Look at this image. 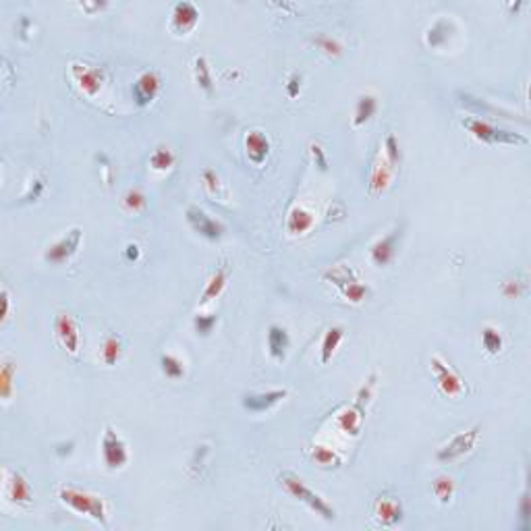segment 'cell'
Returning <instances> with one entry per match:
<instances>
[{
	"mask_svg": "<svg viewBox=\"0 0 531 531\" xmlns=\"http://www.w3.org/2000/svg\"><path fill=\"white\" fill-rule=\"evenodd\" d=\"M58 500L77 515H85L102 527H109V506H106V500L102 496L91 494L73 484H63L58 488Z\"/></svg>",
	"mask_w": 531,
	"mask_h": 531,
	"instance_id": "obj_1",
	"label": "cell"
},
{
	"mask_svg": "<svg viewBox=\"0 0 531 531\" xmlns=\"http://www.w3.org/2000/svg\"><path fill=\"white\" fill-rule=\"evenodd\" d=\"M278 482H280V486L284 488V492H286L291 498H295L297 502L305 504V506H307L311 512H315L317 517H322L324 521H335V519H337L335 506H332L322 494H317L315 490H311L297 473H293V471H282V473L278 475Z\"/></svg>",
	"mask_w": 531,
	"mask_h": 531,
	"instance_id": "obj_2",
	"label": "cell"
},
{
	"mask_svg": "<svg viewBox=\"0 0 531 531\" xmlns=\"http://www.w3.org/2000/svg\"><path fill=\"white\" fill-rule=\"evenodd\" d=\"M461 125L482 144L488 146H527L529 139L521 133H515L510 129H504L500 125L488 123L479 117H465Z\"/></svg>",
	"mask_w": 531,
	"mask_h": 531,
	"instance_id": "obj_3",
	"label": "cell"
},
{
	"mask_svg": "<svg viewBox=\"0 0 531 531\" xmlns=\"http://www.w3.org/2000/svg\"><path fill=\"white\" fill-rule=\"evenodd\" d=\"M100 451H102L104 465L111 471H119L129 463V447L113 426H104Z\"/></svg>",
	"mask_w": 531,
	"mask_h": 531,
	"instance_id": "obj_4",
	"label": "cell"
},
{
	"mask_svg": "<svg viewBox=\"0 0 531 531\" xmlns=\"http://www.w3.org/2000/svg\"><path fill=\"white\" fill-rule=\"evenodd\" d=\"M185 221L187 225L193 229V233H197L199 237L207 239V241H221L225 235V225L216 218H212L203 207H199L197 203L187 205L185 210Z\"/></svg>",
	"mask_w": 531,
	"mask_h": 531,
	"instance_id": "obj_5",
	"label": "cell"
},
{
	"mask_svg": "<svg viewBox=\"0 0 531 531\" xmlns=\"http://www.w3.org/2000/svg\"><path fill=\"white\" fill-rule=\"evenodd\" d=\"M479 432L482 428L479 426H473L471 430H465V432H459L455 434L449 442H444L438 451H436V459L440 463H453L461 457H465L467 453H471L479 440Z\"/></svg>",
	"mask_w": 531,
	"mask_h": 531,
	"instance_id": "obj_6",
	"label": "cell"
},
{
	"mask_svg": "<svg viewBox=\"0 0 531 531\" xmlns=\"http://www.w3.org/2000/svg\"><path fill=\"white\" fill-rule=\"evenodd\" d=\"M81 239H83V231L79 227L69 229L63 237H58L52 245H48V249L44 251V260L48 264H54V266H60V264L69 262L77 253V249L81 245Z\"/></svg>",
	"mask_w": 531,
	"mask_h": 531,
	"instance_id": "obj_7",
	"label": "cell"
},
{
	"mask_svg": "<svg viewBox=\"0 0 531 531\" xmlns=\"http://www.w3.org/2000/svg\"><path fill=\"white\" fill-rule=\"evenodd\" d=\"M430 365H432V372L436 376V382H438V388H440L442 394H447V396H461L467 390L465 380L451 365H447V361L440 355H434L430 359Z\"/></svg>",
	"mask_w": 531,
	"mask_h": 531,
	"instance_id": "obj_8",
	"label": "cell"
},
{
	"mask_svg": "<svg viewBox=\"0 0 531 531\" xmlns=\"http://www.w3.org/2000/svg\"><path fill=\"white\" fill-rule=\"evenodd\" d=\"M199 23V9L191 0H179L170 13V32L177 36H187Z\"/></svg>",
	"mask_w": 531,
	"mask_h": 531,
	"instance_id": "obj_9",
	"label": "cell"
},
{
	"mask_svg": "<svg viewBox=\"0 0 531 531\" xmlns=\"http://www.w3.org/2000/svg\"><path fill=\"white\" fill-rule=\"evenodd\" d=\"M71 77L75 79V83L79 85V89L83 93H87L89 98H95L106 81L104 69L100 67H87V65H79L73 63L71 65Z\"/></svg>",
	"mask_w": 531,
	"mask_h": 531,
	"instance_id": "obj_10",
	"label": "cell"
},
{
	"mask_svg": "<svg viewBox=\"0 0 531 531\" xmlns=\"http://www.w3.org/2000/svg\"><path fill=\"white\" fill-rule=\"evenodd\" d=\"M400 237H403V225L396 227V229H392L388 235L380 237V239L370 247V258H372V262H374L378 268L388 266V264L396 258Z\"/></svg>",
	"mask_w": 531,
	"mask_h": 531,
	"instance_id": "obj_11",
	"label": "cell"
},
{
	"mask_svg": "<svg viewBox=\"0 0 531 531\" xmlns=\"http://www.w3.org/2000/svg\"><path fill=\"white\" fill-rule=\"evenodd\" d=\"M5 492L7 498L17 506H30L34 500V492L27 477L17 469H5Z\"/></svg>",
	"mask_w": 531,
	"mask_h": 531,
	"instance_id": "obj_12",
	"label": "cell"
},
{
	"mask_svg": "<svg viewBox=\"0 0 531 531\" xmlns=\"http://www.w3.org/2000/svg\"><path fill=\"white\" fill-rule=\"evenodd\" d=\"M54 335H56L58 343H60L71 355H77L81 337H79V326H77L75 317H73L71 313L60 311V313L56 315V320H54Z\"/></svg>",
	"mask_w": 531,
	"mask_h": 531,
	"instance_id": "obj_13",
	"label": "cell"
},
{
	"mask_svg": "<svg viewBox=\"0 0 531 531\" xmlns=\"http://www.w3.org/2000/svg\"><path fill=\"white\" fill-rule=\"evenodd\" d=\"M160 87H162L160 73L144 71L135 79V83H133V100H135V104L139 106V109H146V106H150L156 100V95L160 93Z\"/></svg>",
	"mask_w": 531,
	"mask_h": 531,
	"instance_id": "obj_14",
	"label": "cell"
},
{
	"mask_svg": "<svg viewBox=\"0 0 531 531\" xmlns=\"http://www.w3.org/2000/svg\"><path fill=\"white\" fill-rule=\"evenodd\" d=\"M286 396H289L286 388H272V390H266V392H247V394H243L241 405H243L245 411L266 413L272 407H276L280 400H284Z\"/></svg>",
	"mask_w": 531,
	"mask_h": 531,
	"instance_id": "obj_15",
	"label": "cell"
},
{
	"mask_svg": "<svg viewBox=\"0 0 531 531\" xmlns=\"http://www.w3.org/2000/svg\"><path fill=\"white\" fill-rule=\"evenodd\" d=\"M229 272H231L229 262L223 260L216 266V270L210 274V278L205 282V289H203V293L199 297V305H207L210 301H214V299H218L223 295V291H225V286L229 282Z\"/></svg>",
	"mask_w": 531,
	"mask_h": 531,
	"instance_id": "obj_16",
	"label": "cell"
},
{
	"mask_svg": "<svg viewBox=\"0 0 531 531\" xmlns=\"http://www.w3.org/2000/svg\"><path fill=\"white\" fill-rule=\"evenodd\" d=\"M289 349H291V337H289L286 328L280 326V324H272L268 328V353H270V357L276 359V361H284Z\"/></svg>",
	"mask_w": 531,
	"mask_h": 531,
	"instance_id": "obj_17",
	"label": "cell"
},
{
	"mask_svg": "<svg viewBox=\"0 0 531 531\" xmlns=\"http://www.w3.org/2000/svg\"><path fill=\"white\" fill-rule=\"evenodd\" d=\"M457 98H459V102L465 106V109H469V111H473V113H477V115H482V117H498V115H502L504 119H515L510 113L498 109V106H492V104H488L486 100L475 98V95H471V93H467V91H459Z\"/></svg>",
	"mask_w": 531,
	"mask_h": 531,
	"instance_id": "obj_18",
	"label": "cell"
},
{
	"mask_svg": "<svg viewBox=\"0 0 531 531\" xmlns=\"http://www.w3.org/2000/svg\"><path fill=\"white\" fill-rule=\"evenodd\" d=\"M245 150H247L249 160L260 166V164H264V160L270 154V139L262 131L253 129L245 135Z\"/></svg>",
	"mask_w": 531,
	"mask_h": 531,
	"instance_id": "obj_19",
	"label": "cell"
},
{
	"mask_svg": "<svg viewBox=\"0 0 531 531\" xmlns=\"http://www.w3.org/2000/svg\"><path fill=\"white\" fill-rule=\"evenodd\" d=\"M313 223H315V218H313V214L309 210H305L301 205H295L286 216V231H289V235H295V237L305 235L313 227Z\"/></svg>",
	"mask_w": 531,
	"mask_h": 531,
	"instance_id": "obj_20",
	"label": "cell"
},
{
	"mask_svg": "<svg viewBox=\"0 0 531 531\" xmlns=\"http://www.w3.org/2000/svg\"><path fill=\"white\" fill-rule=\"evenodd\" d=\"M376 113H378V98L374 93H361L355 102L353 127H361V125L370 123Z\"/></svg>",
	"mask_w": 531,
	"mask_h": 531,
	"instance_id": "obj_21",
	"label": "cell"
},
{
	"mask_svg": "<svg viewBox=\"0 0 531 531\" xmlns=\"http://www.w3.org/2000/svg\"><path fill=\"white\" fill-rule=\"evenodd\" d=\"M453 34V21L447 17H438L426 32V44L430 48H444Z\"/></svg>",
	"mask_w": 531,
	"mask_h": 531,
	"instance_id": "obj_22",
	"label": "cell"
},
{
	"mask_svg": "<svg viewBox=\"0 0 531 531\" xmlns=\"http://www.w3.org/2000/svg\"><path fill=\"white\" fill-rule=\"evenodd\" d=\"M376 517L384 527H392L403 521V506L394 498H380L376 502Z\"/></svg>",
	"mask_w": 531,
	"mask_h": 531,
	"instance_id": "obj_23",
	"label": "cell"
},
{
	"mask_svg": "<svg viewBox=\"0 0 531 531\" xmlns=\"http://www.w3.org/2000/svg\"><path fill=\"white\" fill-rule=\"evenodd\" d=\"M343 339H345V326L337 324V326H330L326 330V335L322 339V345H320V359H322V363H328L335 357V353L341 347Z\"/></svg>",
	"mask_w": 531,
	"mask_h": 531,
	"instance_id": "obj_24",
	"label": "cell"
},
{
	"mask_svg": "<svg viewBox=\"0 0 531 531\" xmlns=\"http://www.w3.org/2000/svg\"><path fill=\"white\" fill-rule=\"evenodd\" d=\"M193 77L195 83L199 85L201 91H205L207 95L214 91V77H212V69L205 56H195L193 60Z\"/></svg>",
	"mask_w": 531,
	"mask_h": 531,
	"instance_id": "obj_25",
	"label": "cell"
},
{
	"mask_svg": "<svg viewBox=\"0 0 531 531\" xmlns=\"http://www.w3.org/2000/svg\"><path fill=\"white\" fill-rule=\"evenodd\" d=\"M392 179V166L386 162V158L382 156V160H378L374 164V170H372V179H370V191L372 193H382L386 191L388 183Z\"/></svg>",
	"mask_w": 531,
	"mask_h": 531,
	"instance_id": "obj_26",
	"label": "cell"
},
{
	"mask_svg": "<svg viewBox=\"0 0 531 531\" xmlns=\"http://www.w3.org/2000/svg\"><path fill=\"white\" fill-rule=\"evenodd\" d=\"M309 457L320 465V467H326V469H332V467H339L343 463V459L337 455V451H332L330 447H324V444H315L311 451H309Z\"/></svg>",
	"mask_w": 531,
	"mask_h": 531,
	"instance_id": "obj_27",
	"label": "cell"
},
{
	"mask_svg": "<svg viewBox=\"0 0 531 531\" xmlns=\"http://www.w3.org/2000/svg\"><path fill=\"white\" fill-rule=\"evenodd\" d=\"M100 355H102V361H104L106 365H115V363L121 359V355H123V343H121V339L115 337V335L106 337L104 343H102Z\"/></svg>",
	"mask_w": 531,
	"mask_h": 531,
	"instance_id": "obj_28",
	"label": "cell"
},
{
	"mask_svg": "<svg viewBox=\"0 0 531 531\" xmlns=\"http://www.w3.org/2000/svg\"><path fill=\"white\" fill-rule=\"evenodd\" d=\"M324 280H328V282L337 284L339 289H345L347 284L355 282V280H359V278H357V274H355V272H353L349 266H345V264H339V266L330 268V270L324 274Z\"/></svg>",
	"mask_w": 531,
	"mask_h": 531,
	"instance_id": "obj_29",
	"label": "cell"
},
{
	"mask_svg": "<svg viewBox=\"0 0 531 531\" xmlns=\"http://www.w3.org/2000/svg\"><path fill=\"white\" fill-rule=\"evenodd\" d=\"M174 162H177V156L172 154L170 148H164V146L156 148V150L152 152V156H150V166H152L154 170H158V172L170 170V168L174 166Z\"/></svg>",
	"mask_w": 531,
	"mask_h": 531,
	"instance_id": "obj_30",
	"label": "cell"
},
{
	"mask_svg": "<svg viewBox=\"0 0 531 531\" xmlns=\"http://www.w3.org/2000/svg\"><path fill=\"white\" fill-rule=\"evenodd\" d=\"M160 370L170 380H181L185 376V363L172 353H162L160 355Z\"/></svg>",
	"mask_w": 531,
	"mask_h": 531,
	"instance_id": "obj_31",
	"label": "cell"
},
{
	"mask_svg": "<svg viewBox=\"0 0 531 531\" xmlns=\"http://www.w3.org/2000/svg\"><path fill=\"white\" fill-rule=\"evenodd\" d=\"M216 324H218V315L216 313H201V311H197L193 315V328H195V332L199 337H210L212 332H214Z\"/></svg>",
	"mask_w": 531,
	"mask_h": 531,
	"instance_id": "obj_32",
	"label": "cell"
},
{
	"mask_svg": "<svg viewBox=\"0 0 531 531\" xmlns=\"http://www.w3.org/2000/svg\"><path fill=\"white\" fill-rule=\"evenodd\" d=\"M482 345H484L486 353H490V355H498V353L502 351V345H504L500 330H498V328H494V326H486V328L482 330Z\"/></svg>",
	"mask_w": 531,
	"mask_h": 531,
	"instance_id": "obj_33",
	"label": "cell"
},
{
	"mask_svg": "<svg viewBox=\"0 0 531 531\" xmlns=\"http://www.w3.org/2000/svg\"><path fill=\"white\" fill-rule=\"evenodd\" d=\"M432 490L436 494V498L442 502V504H449L453 494H455V482L449 477V475H438L432 484Z\"/></svg>",
	"mask_w": 531,
	"mask_h": 531,
	"instance_id": "obj_34",
	"label": "cell"
},
{
	"mask_svg": "<svg viewBox=\"0 0 531 531\" xmlns=\"http://www.w3.org/2000/svg\"><path fill=\"white\" fill-rule=\"evenodd\" d=\"M13 376H15V365L11 361L3 363V370H0V394H3L5 400L11 398L13 392Z\"/></svg>",
	"mask_w": 531,
	"mask_h": 531,
	"instance_id": "obj_35",
	"label": "cell"
},
{
	"mask_svg": "<svg viewBox=\"0 0 531 531\" xmlns=\"http://www.w3.org/2000/svg\"><path fill=\"white\" fill-rule=\"evenodd\" d=\"M341 293H343V297H345L347 301H351V303H361V301L368 297L370 286H368L365 282H361V280H355V282L347 284L345 289H341Z\"/></svg>",
	"mask_w": 531,
	"mask_h": 531,
	"instance_id": "obj_36",
	"label": "cell"
},
{
	"mask_svg": "<svg viewBox=\"0 0 531 531\" xmlns=\"http://www.w3.org/2000/svg\"><path fill=\"white\" fill-rule=\"evenodd\" d=\"M384 158L392 168L400 164V148H398V139L394 137V133H388L384 139Z\"/></svg>",
	"mask_w": 531,
	"mask_h": 531,
	"instance_id": "obj_37",
	"label": "cell"
},
{
	"mask_svg": "<svg viewBox=\"0 0 531 531\" xmlns=\"http://www.w3.org/2000/svg\"><path fill=\"white\" fill-rule=\"evenodd\" d=\"M123 207L129 212H142L146 207V195L139 189H129L123 197Z\"/></svg>",
	"mask_w": 531,
	"mask_h": 531,
	"instance_id": "obj_38",
	"label": "cell"
},
{
	"mask_svg": "<svg viewBox=\"0 0 531 531\" xmlns=\"http://www.w3.org/2000/svg\"><path fill=\"white\" fill-rule=\"evenodd\" d=\"M44 187H46V179L44 177H34L27 185V191L21 197V203H32V201L40 199V195L44 193Z\"/></svg>",
	"mask_w": 531,
	"mask_h": 531,
	"instance_id": "obj_39",
	"label": "cell"
},
{
	"mask_svg": "<svg viewBox=\"0 0 531 531\" xmlns=\"http://www.w3.org/2000/svg\"><path fill=\"white\" fill-rule=\"evenodd\" d=\"M313 44L320 48L322 52H326L328 56H339L343 52V46L335 38H328V36H315Z\"/></svg>",
	"mask_w": 531,
	"mask_h": 531,
	"instance_id": "obj_40",
	"label": "cell"
},
{
	"mask_svg": "<svg viewBox=\"0 0 531 531\" xmlns=\"http://www.w3.org/2000/svg\"><path fill=\"white\" fill-rule=\"evenodd\" d=\"M201 181H203V187L210 195H218L221 193V177L216 174V170L212 168H205L201 172Z\"/></svg>",
	"mask_w": 531,
	"mask_h": 531,
	"instance_id": "obj_41",
	"label": "cell"
},
{
	"mask_svg": "<svg viewBox=\"0 0 531 531\" xmlns=\"http://www.w3.org/2000/svg\"><path fill=\"white\" fill-rule=\"evenodd\" d=\"M309 150H311V158H313L315 166L320 168L322 172H326V170H328V158H326L324 148H322L320 144H311V146H309Z\"/></svg>",
	"mask_w": 531,
	"mask_h": 531,
	"instance_id": "obj_42",
	"label": "cell"
},
{
	"mask_svg": "<svg viewBox=\"0 0 531 531\" xmlns=\"http://www.w3.org/2000/svg\"><path fill=\"white\" fill-rule=\"evenodd\" d=\"M519 515H521V529H529V515H531V506H529V492L525 490L521 496V506H519Z\"/></svg>",
	"mask_w": 531,
	"mask_h": 531,
	"instance_id": "obj_43",
	"label": "cell"
},
{
	"mask_svg": "<svg viewBox=\"0 0 531 531\" xmlns=\"http://www.w3.org/2000/svg\"><path fill=\"white\" fill-rule=\"evenodd\" d=\"M301 81H303L301 73H291V75H289V79H286V93H289L291 100H295V98L299 95V91H301Z\"/></svg>",
	"mask_w": 531,
	"mask_h": 531,
	"instance_id": "obj_44",
	"label": "cell"
},
{
	"mask_svg": "<svg viewBox=\"0 0 531 531\" xmlns=\"http://www.w3.org/2000/svg\"><path fill=\"white\" fill-rule=\"evenodd\" d=\"M523 289H525V280H506L504 284H502V293L506 295V297H519L521 293H523Z\"/></svg>",
	"mask_w": 531,
	"mask_h": 531,
	"instance_id": "obj_45",
	"label": "cell"
},
{
	"mask_svg": "<svg viewBox=\"0 0 531 531\" xmlns=\"http://www.w3.org/2000/svg\"><path fill=\"white\" fill-rule=\"evenodd\" d=\"M9 313H11V297H9V291L3 289V324L9 320Z\"/></svg>",
	"mask_w": 531,
	"mask_h": 531,
	"instance_id": "obj_46",
	"label": "cell"
},
{
	"mask_svg": "<svg viewBox=\"0 0 531 531\" xmlns=\"http://www.w3.org/2000/svg\"><path fill=\"white\" fill-rule=\"evenodd\" d=\"M125 260H129V262H137L139 260V245L137 243H129L125 247Z\"/></svg>",
	"mask_w": 531,
	"mask_h": 531,
	"instance_id": "obj_47",
	"label": "cell"
},
{
	"mask_svg": "<svg viewBox=\"0 0 531 531\" xmlns=\"http://www.w3.org/2000/svg\"><path fill=\"white\" fill-rule=\"evenodd\" d=\"M73 449H75V442H73V440H71V442H67V444H58V447H56V455H58V457L71 455V453H73Z\"/></svg>",
	"mask_w": 531,
	"mask_h": 531,
	"instance_id": "obj_48",
	"label": "cell"
},
{
	"mask_svg": "<svg viewBox=\"0 0 531 531\" xmlns=\"http://www.w3.org/2000/svg\"><path fill=\"white\" fill-rule=\"evenodd\" d=\"M79 7H81L83 11H89V13H91V11L104 9V7H106V3H100V5H98V3H95V5H87V3H83V5H79Z\"/></svg>",
	"mask_w": 531,
	"mask_h": 531,
	"instance_id": "obj_49",
	"label": "cell"
}]
</instances>
